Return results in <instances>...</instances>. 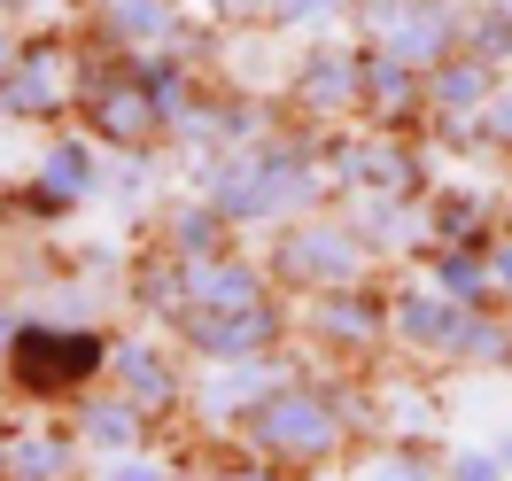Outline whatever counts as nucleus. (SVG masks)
<instances>
[{"label":"nucleus","mask_w":512,"mask_h":481,"mask_svg":"<svg viewBox=\"0 0 512 481\" xmlns=\"http://www.w3.org/2000/svg\"><path fill=\"white\" fill-rule=\"evenodd\" d=\"M187 187L210 194L241 225V241H264L272 225L342 202L334 171H326V132L303 125V117H280L272 132H256L241 148H218V156H187Z\"/></svg>","instance_id":"obj_1"},{"label":"nucleus","mask_w":512,"mask_h":481,"mask_svg":"<svg viewBox=\"0 0 512 481\" xmlns=\"http://www.w3.org/2000/svg\"><path fill=\"white\" fill-rule=\"evenodd\" d=\"M109 350H117V326L32 311L24 334H16L8 357H0V373H8V396H16V404H32V412H70L86 388L109 381Z\"/></svg>","instance_id":"obj_2"},{"label":"nucleus","mask_w":512,"mask_h":481,"mask_svg":"<svg viewBox=\"0 0 512 481\" xmlns=\"http://www.w3.org/2000/svg\"><path fill=\"white\" fill-rule=\"evenodd\" d=\"M256 249H264V264H272L280 295H311V288H342V280H373V272H388V264L373 257V241L350 225V210H342V202H326V210H303V218L272 225Z\"/></svg>","instance_id":"obj_3"},{"label":"nucleus","mask_w":512,"mask_h":481,"mask_svg":"<svg viewBox=\"0 0 512 481\" xmlns=\"http://www.w3.org/2000/svg\"><path fill=\"white\" fill-rule=\"evenodd\" d=\"M86 55H94V39H78L63 16L24 24V55H16L8 78H0V125H32V132L70 125V117H78Z\"/></svg>","instance_id":"obj_4"},{"label":"nucleus","mask_w":512,"mask_h":481,"mask_svg":"<svg viewBox=\"0 0 512 481\" xmlns=\"http://www.w3.org/2000/svg\"><path fill=\"white\" fill-rule=\"evenodd\" d=\"M319 357L303 350V342H288V350H264V357H233V365H194V388H187V419L179 427H194L210 450L241 443V427H249V412L272 396L280 381H295V373H311Z\"/></svg>","instance_id":"obj_5"},{"label":"nucleus","mask_w":512,"mask_h":481,"mask_svg":"<svg viewBox=\"0 0 512 481\" xmlns=\"http://www.w3.org/2000/svg\"><path fill=\"white\" fill-rule=\"evenodd\" d=\"M326 171H334V194H404V202L435 194V148H427V132H381L365 117L326 132Z\"/></svg>","instance_id":"obj_6"},{"label":"nucleus","mask_w":512,"mask_h":481,"mask_svg":"<svg viewBox=\"0 0 512 481\" xmlns=\"http://www.w3.org/2000/svg\"><path fill=\"white\" fill-rule=\"evenodd\" d=\"M295 342L319 365H342V373L365 365V357H381L388 350V272L295 295Z\"/></svg>","instance_id":"obj_7"},{"label":"nucleus","mask_w":512,"mask_h":481,"mask_svg":"<svg viewBox=\"0 0 512 481\" xmlns=\"http://www.w3.org/2000/svg\"><path fill=\"white\" fill-rule=\"evenodd\" d=\"M280 101H288V117H303V125H357L365 117V39H303L288 55V70H280Z\"/></svg>","instance_id":"obj_8"},{"label":"nucleus","mask_w":512,"mask_h":481,"mask_svg":"<svg viewBox=\"0 0 512 481\" xmlns=\"http://www.w3.org/2000/svg\"><path fill=\"white\" fill-rule=\"evenodd\" d=\"M70 125H86L101 148H171V117H163L156 94L140 86L132 55H109V47H94V55H86V78H78V117H70Z\"/></svg>","instance_id":"obj_9"},{"label":"nucleus","mask_w":512,"mask_h":481,"mask_svg":"<svg viewBox=\"0 0 512 481\" xmlns=\"http://www.w3.org/2000/svg\"><path fill=\"white\" fill-rule=\"evenodd\" d=\"M466 16L474 0H350V39L388 47L412 70H435L466 47Z\"/></svg>","instance_id":"obj_10"},{"label":"nucleus","mask_w":512,"mask_h":481,"mask_svg":"<svg viewBox=\"0 0 512 481\" xmlns=\"http://www.w3.org/2000/svg\"><path fill=\"white\" fill-rule=\"evenodd\" d=\"M474 319L466 303H450L435 280H396L388 272V350L412 357V365H443V373H466V342H474Z\"/></svg>","instance_id":"obj_11"},{"label":"nucleus","mask_w":512,"mask_h":481,"mask_svg":"<svg viewBox=\"0 0 512 481\" xmlns=\"http://www.w3.org/2000/svg\"><path fill=\"white\" fill-rule=\"evenodd\" d=\"M86 39L109 55H156V47H187L202 63H218L225 32L194 24L187 0H86Z\"/></svg>","instance_id":"obj_12"},{"label":"nucleus","mask_w":512,"mask_h":481,"mask_svg":"<svg viewBox=\"0 0 512 481\" xmlns=\"http://www.w3.org/2000/svg\"><path fill=\"white\" fill-rule=\"evenodd\" d=\"M109 388H125L140 412L156 419V427H179L187 419V350H179V334H156V326H117V350H109Z\"/></svg>","instance_id":"obj_13"},{"label":"nucleus","mask_w":512,"mask_h":481,"mask_svg":"<svg viewBox=\"0 0 512 481\" xmlns=\"http://www.w3.org/2000/svg\"><path fill=\"white\" fill-rule=\"evenodd\" d=\"M163 334H179V350L194 365H233V357L288 350L295 342V295H264L249 311H187V319L163 326Z\"/></svg>","instance_id":"obj_14"},{"label":"nucleus","mask_w":512,"mask_h":481,"mask_svg":"<svg viewBox=\"0 0 512 481\" xmlns=\"http://www.w3.org/2000/svg\"><path fill=\"white\" fill-rule=\"evenodd\" d=\"M435 101H427V70H412L388 47H365V125L381 132H427Z\"/></svg>","instance_id":"obj_15"},{"label":"nucleus","mask_w":512,"mask_h":481,"mask_svg":"<svg viewBox=\"0 0 512 481\" xmlns=\"http://www.w3.org/2000/svg\"><path fill=\"white\" fill-rule=\"evenodd\" d=\"M148 241L171 249V257H218V249H241V225L225 218L210 194H163L156 210H148Z\"/></svg>","instance_id":"obj_16"},{"label":"nucleus","mask_w":512,"mask_h":481,"mask_svg":"<svg viewBox=\"0 0 512 481\" xmlns=\"http://www.w3.org/2000/svg\"><path fill=\"white\" fill-rule=\"evenodd\" d=\"M70 427H78V443L94 450V458H125V450H156V419L140 412V404H132L125 388H86V396H78V404H70Z\"/></svg>","instance_id":"obj_17"},{"label":"nucleus","mask_w":512,"mask_h":481,"mask_svg":"<svg viewBox=\"0 0 512 481\" xmlns=\"http://www.w3.org/2000/svg\"><path fill=\"white\" fill-rule=\"evenodd\" d=\"M342 210L350 225L373 241V257L381 264H419L427 257V202H404V194H342Z\"/></svg>","instance_id":"obj_18"},{"label":"nucleus","mask_w":512,"mask_h":481,"mask_svg":"<svg viewBox=\"0 0 512 481\" xmlns=\"http://www.w3.org/2000/svg\"><path fill=\"white\" fill-rule=\"evenodd\" d=\"M86 458L94 450L78 443V427H70L63 412L47 419H16V443H8V481H86Z\"/></svg>","instance_id":"obj_19"},{"label":"nucleus","mask_w":512,"mask_h":481,"mask_svg":"<svg viewBox=\"0 0 512 481\" xmlns=\"http://www.w3.org/2000/svg\"><path fill=\"white\" fill-rule=\"evenodd\" d=\"M32 171H39V179H47L55 194H63L70 210H86V202H101V171H109V148H101L86 125H55Z\"/></svg>","instance_id":"obj_20"},{"label":"nucleus","mask_w":512,"mask_h":481,"mask_svg":"<svg viewBox=\"0 0 512 481\" xmlns=\"http://www.w3.org/2000/svg\"><path fill=\"white\" fill-rule=\"evenodd\" d=\"M497 225H505V202H497V194L435 179V194H427V233H435V241H450V249H489ZM435 241H427V249H435Z\"/></svg>","instance_id":"obj_21"},{"label":"nucleus","mask_w":512,"mask_h":481,"mask_svg":"<svg viewBox=\"0 0 512 481\" xmlns=\"http://www.w3.org/2000/svg\"><path fill=\"white\" fill-rule=\"evenodd\" d=\"M373 435L381 443H427L443 435V396L427 381H373Z\"/></svg>","instance_id":"obj_22"},{"label":"nucleus","mask_w":512,"mask_h":481,"mask_svg":"<svg viewBox=\"0 0 512 481\" xmlns=\"http://www.w3.org/2000/svg\"><path fill=\"white\" fill-rule=\"evenodd\" d=\"M497 86H505V63H489V55H474V47H458L450 63L427 70V101H435V117H481Z\"/></svg>","instance_id":"obj_23"},{"label":"nucleus","mask_w":512,"mask_h":481,"mask_svg":"<svg viewBox=\"0 0 512 481\" xmlns=\"http://www.w3.org/2000/svg\"><path fill=\"white\" fill-rule=\"evenodd\" d=\"M419 280H435L450 303H466V311H505L497 303V280H489V249H450L435 241L427 257H419Z\"/></svg>","instance_id":"obj_24"},{"label":"nucleus","mask_w":512,"mask_h":481,"mask_svg":"<svg viewBox=\"0 0 512 481\" xmlns=\"http://www.w3.org/2000/svg\"><path fill=\"white\" fill-rule=\"evenodd\" d=\"M163 163L171 148H109V171H101V202H117V210H156L163 202Z\"/></svg>","instance_id":"obj_25"},{"label":"nucleus","mask_w":512,"mask_h":481,"mask_svg":"<svg viewBox=\"0 0 512 481\" xmlns=\"http://www.w3.org/2000/svg\"><path fill=\"white\" fill-rule=\"evenodd\" d=\"M350 24V0H272V16H264V32L272 39H326V32H342Z\"/></svg>","instance_id":"obj_26"},{"label":"nucleus","mask_w":512,"mask_h":481,"mask_svg":"<svg viewBox=\"0 0 512 481\" xmlns=\"http://www.w3.org/2000/svg\"><path fill=\"white\" fill-rule=\"evenodd\" d=\"M365 481H443V450H427V443H381V458H365Z\"/></svg>","instance_id":"obj_27"},{"label":"nucleus","mask_w":512,"mask_h":481,"mask_svg":"<svg viewBox=\"0 0 512 481\" xmlns=\"http://www.w3.org/2000/svg\"><path fill=\"white\" fill-rule=\"evenodd\" d=\"M466 47L512 70V0H474V16H466Z\"/></svg>","instance_id":"obj_28"},{"label":"nucleus","mask_w":512,"mask_h":481,"mask_svg":"<svg viewBox=\"0 0 512 481\" xmlns=\"http://www.w3.org/2000/svg\"><path fill=\"white\" fill-rule=\"evenodd\" d=\"M94 481H194V466L156 458V450H125V458H94Z\"/></svg>","instance_id":"obj_29"},{"label":"nucleus","mask_w":512,"mask_h":481,"mask_svg":"<svg viewBox=\"0 0 512 481\" xmlns=\"http://www.w3.org/2000/svg\"><path fill=\"white\" fill-rule=\"evenodd\" d=\"M194 481H295V474H280L272 458H256V450H241V443H225V458H202Z\"/></svg>","instance_id":"obj_30"},{"label":"nucleus","mask_w":512,"mask_h":481,"mask_svg":"<svg viewBox=\"0 0 512 481\" xmlns=\"http://www.w3.org/2000/svg\"><path fill=\"white\" fill-rule=\"evenodd\" d=\"M512 474V458L497 443H458L443 450V481H505Z\"/></svg>","instance_id":"obj_31"},{"label":"nucleus","mask_w":512,"mask_h":481,"mask_svg":"<svg viewBox=\"0 0 512 481\" xmlns=\"http://www.w3.org/2000/svg\"><path fill=\"white\" fill-rule=\"evenodd\" d=\"M264 16H272V0H202V24H218V32H264Z\"/></svg>","instance_id":"obj_32"},{"label":"nucleus","mask_w":512,"mask_h":481,"mask_svg":"<svg viewBox=\"0 0 512 481\" xmlns=\"http://www.w3.org/2000/svg\"><path fill=\"white\" fill-rule=\"evenodd\" d=\"M481 132H489V148H497V163L512 156V70H505V86L489 94V109H481Z\"/></svg>","instance_id":"obj_33"},{"label":"nucleus","mask_w":512,"mask_h":481,"mask_svg":"<svg viewBox=\"0 0 512 481\" xmlns=\"http://www.w3.org/2000/svg\"><path fill=\"white\" fill-rule=\"evenodd\" d=\"M489 280H497V303L512 311V225H497V241H489Z\"/></svg>","instance_id":"obj_34"},{"label":"nucleus","mask_w":512,"mask_h":481,"mask_svg":"<svg viewBox=\"0 0 512 481\" xmlns=\"http://www.w3.org/2000/svg\"><path fill=\"white\" fill-rule=\"evenodd\" d=\"M24 319H32V303H0V357H8V342L24 334Z\"/></svg>","instance_id":"obj_35"},{"label":"nucleus","mask_w":512,"mask_h":481,"mask_svg":"<svg viewBox=\"0 0 512 481\" xmlns=\"http://www.w3.org/2000/svg\"><path fill=\"white\" fill-rule=\"evenodd\" d=\"M16 55H24V24H16V16H0V78H8Z\"/></svg>","instance_id":"obj_36"},{"label":"nucleus","mask_w":512,"mask_h":481,"mask_svg":"<svg viewBox=\"0 0 512 481\" xmlns=\"http://www.w3.org/2000/svg\"><path fill=\"white\" fill-rule=\"evenodd\" d=\"M8 443H16V412H0V481H8Z\"/></svg>","instance_id":"obj_37"},{"label":"nucleus","mask_w":512,"mask_h":481,"mask_svg":"<svg viewBox=\"0 0 512 481\" xmlns=\"http://www.w3.org/2000/svg\"><path fill=\"white\" fill-rule=\"evenodd\" d=\"M497 450H505V458H512V427H505V435H497Z\"/></svg>","instance_id":"obj_38"},{"label":"nucleus","mask_w":512,"mask_h":481,"mask_svg":"<svg viewBox=\"0 0 512 481\" xmlns=\"http://www.w3.org/2000/svg\"><path fill=\"white\" fill-rule=\"evenodd\" d=\"M0 404H16V396H8V373H0Z\"/></svg>","instance_id":"obj_39"},{"label":"nucleus","mask_w":512,"mask_h":481,"mask_svg":"<svg viewBox=\"0 0 512 481\" xmlns=\"http://www.w3.org/2000/svg\"><path fill=\"white\" fill-rule=\"evenodd\" d=\"M0 257H8V249H0Z\"/></svg>","instance_id":"obj_40"}]
</instances>
